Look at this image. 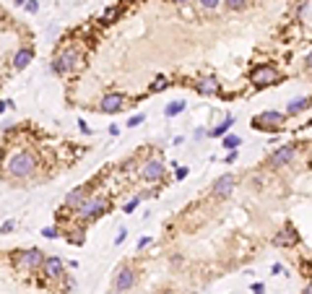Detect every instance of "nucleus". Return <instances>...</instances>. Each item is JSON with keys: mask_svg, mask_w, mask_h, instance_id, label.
Wrapping results in <instances>:
<instances>
[{"mask_svg": "<svg viewBox=\"0 0 312 294\" xmlns=\"http://www.w3.org/2000/svg\"><path fill=\"white\" fill-rule=\"evenodd\" d=\"M36 169V156L29 151H16L13 156L5 159V174H11L16 180H24Z\"/></svg>", "mask_w": 312, "mask_h": 294, "instance_id": "f257e3e1", "label": "nucleus"}, {"mask_svg": "<svg viewBox=\"0 0 312 294\" xmlns=\"http://www.w3.org/2000/svg\"><path fill=\"white\" fill-rule=\"evenodd\" d=\"M283 123H286V115H283V112H273V109L252 117V128H255V131H281Z\"/></svg>", "mask_w": 312, "mask_h": 294, "instance_id": "f03ea898", "label": "nucleus"}, {"mask_svg": "<svg viewBox=\"0 0 312 294\" xmlns=\"http://www.w3.org/2000/svg\"><path fill=\"white\" fill-rule=\"evenodd\" d=\"M104 211H107V200L99 198V196H94V198H86L84 203L76 208V216L84 219V222H91V219H99Z\"/></svg>", "mask_w": 312, "mask_h": 294, "instance_id": "7ed1b4c3", "label": "nucleus"}, {"mask_svg": "<svg viewBox=\"0 0 312 294\" xmlns=\"http://www.w3.org/2000/svg\"><path fill=\"white\" fill-rule=\"evenodd\" d=\"M13 263H16L18 271H36L44 263V255H42V250H36V247H29V250L18 253Z\"/></svg>", "mask_w": 312, "mask_h": 294, "instance_id": "20e7f679", "label": "nucleus"}, {"mask_svg": "<svg viewBox=\"0 0 312 294\" xmlns=\"http://www.w3.org/2000/svg\"><path fill=\"white\" fill-rule=\"evenodd\" d=\"M78 60H81V55L78 50H65V52H60L58 58L52 60V73H58V76H62V73H68L78 65Z\"/></svg>", "mask_w": 312, "mask_h": 294, "instance_id": "39448f33", "label": "nucleus"}, {"mask_svg": "<svg viewBox=\"0 0 312 294\" xmlns=\"http://www.w3.org/2000/svg\"><path fill=\"white\" fill-rule=\"evenodd\" d=\"M250 81H252V86H258V89L273 86L279 81V70L273 68V65H260V68H255L250 73Z\"/></svg>", "mask_w": 312, "mask_h": 294, "instance_id": "423d86ee", "label": "nucleus"}, {"mask_svg": "<svg viewBox=\"0 0 312 294\" xmlns=\"http://www.w3.org/2000/svg\"><path fill=\"white\" fill-rule=\"evenodd\" d=\"M141 177L146 182H156V180H161L164 177V164L159 159H149L143 164V169H141Z\"/></svg>", "mask_w": 312, "mask_h": 294, "instance_id": "0eeeda50", "label": "nucleus"}, {"mask_svg": "<svg viewBox=\"0 0 312 294\" xmlns=\"http://www.w3.org/2000/svg\"><path fill=\"white\" fill-rule=\"evenodd\" d=\"M237 185V180H234V174H221L216 182H214V196L216 198H229L232 196V190Z\"/></svg>", "mask_w": 312, "mask_h": 294, "instance_id": "6e6552de", "label": "nucleus"}, {"mask_svg": "<svg viewBox=\"0 0 312 294\" xmlns=\"http://www.w3.org/2000/svg\"><path fill=\"white\" fill-rule=\"evenodd\" d=\"M297 156V149L294 146H281L279 151L271 154V167H286V164Z\"/></svg>", "mask_w": 312, "mask_h": 294, "instance_id": "1a4fd4ad", "label": "nucleus"}, {"mask_svg": "<svg viewBox=\"0 0 312 294\" xmlns=\"http://www.w3.org/2000/svg\"><path fill=\"white\" fill-rule=\"evenodd\" d=\"M123 102H125L123 94H107L102 102H99V109L107 112V115H112V112H117V109H123Z\"/></svg>", "mask_w": 312, "mask_h": 294, "instance_id": "9d476101", "label": "nucleus"}, {"mask_svg": "<svg viewBox=\"0 0 312 294\" xmlns=\"http://www.w3.org/2000/svg\"><path fill=\"white\" fill-rule=\"evenodd\" d=\"M195 89H198L200 97H214V94H218V81L214 76H206L195 84Z\"/></svg>", "mask_w": 312, "mask_h": 294, "instance_id": "9b49d317", "label": "nucleus"}, {"mask_svg": "<svg viewBox=\"0 0 312 294\" xmlns=\"http://www.w3.org/2000/svg\"><path fill=\"white\" fill-rule=\"evenodd\" d=\"M133 284H135V271L123 268L120 273H117V279H115V289H117V292H127Z\"/></svg>", "mask_w": 312, "mask_h": 294, "instance_id": "f8f14e48", "label": "nucleus"}, {"mask_svg": "<svg viewBox=\"0 0 312 294\" xmlns=\"http://www.w3.org/2000/svg\"><path fill=\"white\" fill-rule=\"evenodd\" d=\"M42 268H44V273H47L50 279L62 276V261H60V258H44Z\"/></svg>", "mask_w": 312, "mask_h": 294, "instance_id": "ddd939ff", "label": "nucleus"}, {"mask_svg": "<svg viewBox=\"0 0 312 294\" xmlns=\"http://www.w3.org/2000/svg\"><path fill=\"white\" fill-rule=\"evenodd\" d=\"M31 58H34V50H29V47L18 50L16 58H13V68H16V70H24V68L31 63Z\"/></svg>", "mask_w": 312, "mask_h": 294, "instance_id": "4468645a", "label": "nucleus"}, {"mask_svg": "<svg viewBox=\"0 0 312 294\" xmlns=\"http://www.w3.org/2000/svg\"><path fill=\"white\" fill-rule=\"evenodd\" d=\"M86 200V190L84 188H76L73 193H68V198H65V208H70V211H76L81 203Z\"/></svg>", "mask_w": 312, "mask_h": 294, "instance_id": "2eb2a0df", "label": "nucleus"}, {"mask_svg": "<svg viewBox=\"0 0 312 294\" xmlns=\"http://www.w3.org/2000/svg\"><path fill=\"white\" fill-rule=\"evenodd\" d=\"M310 104H312V99H310V97H297V99H291V102H289L286 115H299V112H305Z\"/></svg>", "mask_w": 312, "mask_h": 294, "instance_id": "dca6fc26", "label": "nucleus"}, {"mask_svg": "<svg viewBox=\"0 0 312 294\" xmlns=\"http://www.w3.org/2000/svg\"><path fill=\"white\" fill-rule=\"evenodd\" d=\"M232 125H234V117H232V115H226L224 120L214 128V131H208V135H216V138H218V135H226V133H229V128H232Z\"/></svg>", "mask_w": 312, "mask_h": 294, "instance_id": "f3484780", "label": "nucleus"}, {"mask_svg": "<svg viewBox=\"0 0 312 294\" xmlns=\"http://www.w3.org/2000/svg\"><path fill=\"white\" fill-rule=\"evenodd\" d=\"M297 242V229L294 227H286L283 232L276 237V245H294Z\"/></svg>", "mask_w": 312, "mask_h": 294, "instance_id": "a211bd4d", "label": "nucleus"}, {"mask_svg": "<svg viewBox=\"0 0 312 294\" xmlns=\"http://www.w3.org/2000/svg\"><path fill=\"white\" fill-rule=\"evenodd\" d=\"M180 112H185V102H172V104H167V109H164V115H167V117H174Z\"/></svg>", "mask_w": 312, "mask_h": 294, "instance_id": "6ab92c4d", "label": "nucleus"}, {"mask_svg": "<svg viewBox=\"0 0 312 294\" xmlns=\"http://www.w3.org/2000/svg\"><path fill=\"white\" fill-rule=\"evenodd\" d=\"M242 141H240V135H224V149H229V151H237V146H240Z\"/></svg>", "mask_w": 312, "mask_h": 294, "instance_id": "aec40b11", "label": "nucleus"}, {"mask_svg": "<svg viewBox=\"0 0 312 294\" xmlns=\"http://www.w3.org/2000/svg\"><path fill=\"white\" fill-rule=\"evenodd\" d=\"M167 86H169V84H167V78H161V76H159V78H156L154 84H151V91H164Z\"/></svg>", "mask_w": 312, "mask_h": 294, "instance_id": "412c9836", "label": "nucleus"}, {"mask_svg": "<svg viewBox=\"0 0 312 294\" xmlns=\"http://www.w3.org/2000/svg\"><path fill=\"white\" fill-rule=\"evenodd\" d=\"M138 206H141V198H133V200H127V203H125L123 211H125V214H133V211L138 208Z\"/></svg>", "mask_w": 312, "mask_h": 294, "instance_id": "4be33fe9", "label": "nucleus"}, {"mask_svg": "<svg viewBox=\"0 0 312 294\" xmlns=\"http://www.w3.org/2000/svg\"><path fill=\"white\" fill-rule=\"evenodd\" d=\"M226 8H232V11H240V8H245V0H224Z\"/></svg>", "mask_w": 312, "mask_h": 294, "instance_id": "5701e85b", "label": "nucleus"}, {"mask_svg": "<svg viewBox=\"0 0 312 294\" xmlns=\"http://www.w3.org/2000/svg\"><path fill=\"white\" fill-rule=\"evenodd\" d=\"M42 237H47V240H55V237H58V229H55V227L42 229Z\"/></svg>", "mask_w": 312, "mask_h": 294, "instance_id": "b1692460", "label": "nucleus"}, {"mask_svg": "<svg viewBox=\"0 0 312 294\" xmlns=\"http://www.w3.org/2000/svg\"><path fill=\"white\" fill-rule=\"evenodd\" d=\"M143 120H146V115H133L130 120H127V125H130V128H135V125H141Z\"/></svg>", "mask_w": 312, "mask_h": 294, "instance_id": "393cba45", "label": "nucleus"}, {"mask_svg": "<svg viewBox=\"0 0 312 294\" xmlns=\"http://www.w3.org/2000/svg\"><path fill=\"white\" fill-rule=\"evenodd\" d=\"M26 11H29V13H36V11H39V3H36V0H26Z\"/></svg>", "mask_w": 312, "mask_h": 294, "instance_id": "a878e982", "label": "nucleus"}, {"mask_svg": "<svg viewBox=\"0 0 312 294\" xmlns=\"http://www.w3.org/2000/svg\"><path fill=\"white\" fill-rule=\"evenodd\" d=\"M174 174H177V180H185L187 177V167H180V169L174 167Z\"/></svg>", "mask_w": 312, "mask_h": 294, "instance_id": "bb28decb", "label": "nucleus"}, {"mask_svg": "<svg viewBox=\"0 0 312 294\" xmlns=\"http://www.w3.org/2000/svg\"><path fill=\"white\" fill-rule=\"evenodd\" d=\"M13 227H16L13 222H5L3 227H0V232H3V234H8V232H13Z\"/></svg>", "mask_w": 312, "mask_h": 294, "instance_id": "cd10ccee", "label": "nucleus"}, {"mask_svg": "<svg viewBox=\"0 0 312 294\" xmlns=\"http://www.w3.org/2000/svg\"><path fill=\"white\" fill-rule=\"evenodd\" d=\"M200 5H203V8H216L218 0H200Z\"/></svg>", "mask_w": 312, "mask_h": 294, "instance_id": "c85d7f7f", "label": "nucleus"}, {"mask_svg": "<svg viewBox=\"0 0 312 294\" xmlns=\"http://www.w3.org/2000/svg\"><path fill=\"white\" fill-rule=\"evenodd\" d=\"M252 292H255V294H263L265 287H263V284H252Z\"/></svg>", "mask_w": 312, "mask_h": 294, "instance_id": "c756f323", "label": "nucleus"}, {"mask_svg": "<svg viewBox=\"0 0 312 294\" xmlns=\"http://www.w3.org/2000/svg\"><path fill=\"white\" fill-rule=\"evenodd\" d=\"M123 240H125V229H120V232H117V237H115V242H117V245H120Z\"/></svg>", "mask_w": 312, "mask_h": 294, "instance_id": "7c9ffc66", "label": "nucleus"}, {"mask_svg": "<svg viewBox=\"0 0 312 294\" xmlns=\"http://www.w3.org/2000/svg\"><path fill=\"white\" fill-rule=\"evenodd\" d=\"M307 68H310V70H312V52H310V55H307Z\"/></svg>", "mask_w": 312, "mask_h": 294, "instance_id": "2f4dec72", "label": "nucleus"}, {"mask_svg": "<svg viewBox=\"0 0 312 294\" xmlns=\"http://www.w3.org/2000/svg\"><path fill=\"white\" fill-rule=\"evenodd\" d=\"M8 104H11V102H0V115H3V109H5Z\"/></svg>", "mask_w": 312, "mask_h": 294, "instance_id": "473e14b6", "label": "nucleus"}, {"mask_svg": "<svg viewBox=\"0 0 312 294\" xmlns=\"http://www.w3.org/2000/svg\"><path fill=\"white\" fill-rule=\"evenodd\" d=\"M302 294H312V284H310V287H307L305 292H302Z\"/></svg>", "mask_w": 312, "mask_h": 294, "instance_id": "72a5a7b5", "label": "nucleus"}, {"mask_svg": "<svg viewBox=\"0 0 312 294\" xmlns=\"http://www.w3.org/2000/svg\"><path fill=\"white\" fill-rule=\"evenodd\" d=\"M13 3H16V5H24V3H26V0H13Z\"/></svg>", "mask_w": 312, "mask_h": 294, "instance_id": "f704fd0d", "label": "nucleus"}, {"mask_svg": "<svg viewBox=\"0 0 312 294\" xmlns=\"http://www.w3.org/2000/svg\"><path fill=\"white\" fill-rule=\"evenodd\" d=\"M177 3H187V0H177Z\"/></svg>", "mask_w": 312, "mask_h": 294, "instance_id": "c9c22d12", "label": "nucleus"}]
</instances>
